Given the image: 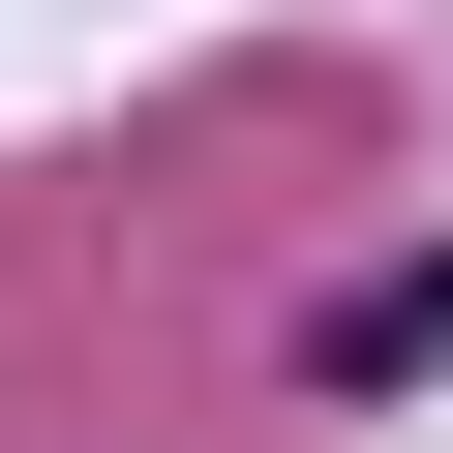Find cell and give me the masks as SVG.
Wrapping results in <instances>:
<instances>
[{"instance_id": "1", "label": "cell", "mask_w": 453, "mask_h": 453, "mask_svg": "<svg viewBox=\"0 0 453 453\" xmlns=\"http://www.w3.org/2000/svg\"><path fill=\"white\" fill-rule=\"evenodd\" d=\"M423 333H453V273H363V303H333V333H303V363H333V393H393V363H423Z\"/></svg>"}]
</instances>
